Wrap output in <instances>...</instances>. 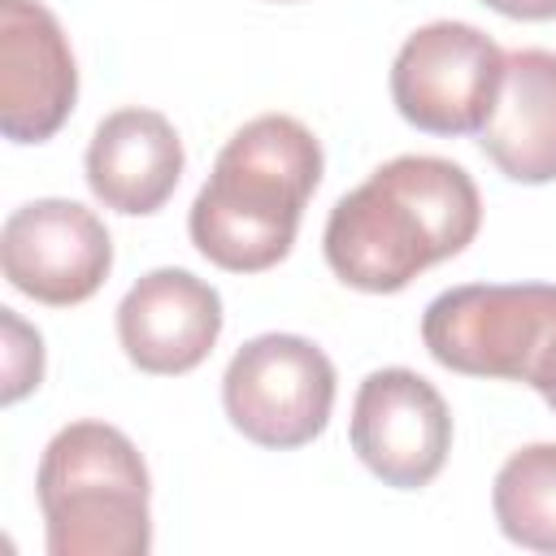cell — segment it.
I'll use <instances>...</instances> for the list:
<instances>
[{"mask_svg": "<svg viewBox=\"0 0 556 556\" xmlns=\"http://www.w3.org/2000/svg\"><path fill=\"white\" fill-rule=\"evenodd\" d=\"M482 222L473 178L447 156H395L326 217V265L339 282L391 295L421 269L465 252Z\"/></svg>", "mask_w": 556, "mask_h": 556, "instance_id": "6da1fadb", "label": "cell"}, {"mask_svg": "<svg viewBox=\"0 0 556 556\" xmlns=\"http://www.w3.org/2000/svg\"><path fill=\"white\" fill-rule=\"evenodd\" d=\"M317 182L321 143L313 130L287 113L252 117L226 139L191 204V243L217 269L261 274L291 252Z\"/></svg>", "mask_w": 556, "mask_h": 556, "instance_id": "7a4b0ae2", "label": "cell"}, {"mask_svg": "<svg viewBox=\"0 0 556 556\" xmlns=\"http://www.w3.org/2000/svg\"><path fill=\"white\" fill-rule=\"evenodd\" d=\"M39 508L52 556H143L152 547L148 465L109 421H70L39 460Z\"/></svg>", "mask_w": 556, "mask_h": 556, "instance_id": "3957f363", "label": "cell"}, {"mask_svg": "<svg viewBox=\"0 0 556 556\" xmlns=\"http://www.w3.org/2000/svg\"><path fill=\"white\" fill-rule=\"evenodd\" d=\"M421 343L452 374L534 387L556 343V287L552 282L452 287L426 304Z\"/></svg>", "mask_w": 556, "mask_h": 556, "instance_id": "277c9868", "label": "cell"}, {"mask_svg": "<svg viewBox=\"0 0 556 556\" xmlns=\"http://www.w3.org/2000/svg\"><path fill=\"white\" fill-rule=\"evenodd\" d=\"M222 404L230 426L261 447L313 443L334 408V365L300 334L248 339L222 378Z\"/></svg>", "mask_w": 556, "mask_h": 556, "instance_id": "5b68a950", "label": "cell"}, {"mask_svg": "<svg viewBox=\"0 0 556 556\" xmlns=\"http://www.w3.org/2000/svg\"><path fill=\"white\" fill-rule=\"evenodd\" d=\"M504 83L500 43L469 22H430L404 39L391 65L400 117L426 135H473L486 126Z\"/></svg>", "mask_w": 556, "mask_h": 556, "instance_id": "8992f818", "label": "cell"}, {"mask_svg": "<svg viewBox=\"0 0 556 556\" xmlns=\"http://www.w3.org/2000/svg\"><path fill=\"white\" fill-rule=\"evenodd\" d=\"M0 265L22 295L70 308L100 291L113 269V243L104 222L78 200H30L4 217Z\"/></svg>", "mask_w": 556, "mask_h": 556, "instance_id": "52a82bcc", "label": "cell"}, {"mask_svg": "<svg viewBox=\"0 0 556 556\" xmlns=\"http://www.w3.org/2000/svg\"><path fill=\"white\" fill-rule=\"evenodd\" d=\"M452 447V413L443 395L413 369H374L352 404V452L395 491H417L439 478Z\"/></svg>", "mask_w": 556, "mask_h": 556, "instance_id": "ba28073f", "label": "cell"}, {"mask_svg": "<svg viewBox=\"0 0 556 556\" xmlns=\"http://www.w3.org/2000/svg\"><path fill=\"white\" fill-rule=\"evenodd\" d=\"M78 100L70 39L48 4L0 0V130L13 143L52 139Z\"/></svg>", "mask_w": 556, "mask_h": 556, "instance_id": "9c48e42d", "label": "cell"}, {"mask_svg": "<svg viewBox=\"0 0 556 556\" xmlns=\"http://www.w3.org/2000/svg\"><path fill=\"white\" fill-rule=\"evenodd\" d=\"M217 334L222 295L187 269H152L117 304V339L143 374H191Z\"/></svg>", "mask_w": 556, "mask_h": 556, "instance_id": "30bf717a", "label": "cell"}, {"mask_svg": "<svg viewBox=\"0 0 556 556\" xmlns=\"http://www.w3.org/2000/svg\"><path fill=\"white\" fill-rule=\"evenodd\" d=\"M182 161V139L165 113L117 109L87 143V187L104 208L143 217L174 195Z\"/></svg>", "mask_w": 556, "mask_h": 556, "instance_id": "8fae6325", "label": "cell"}, {"mask_svg": "<svg viewBox=\"0 0 556 556\" xmlns=\"http://www.w3.org/2000/svg\"><path fill=\"white\" fill-rule=\"evenodd\" d=\"M478 143L513 182L539 187L556 178V52H504L500 100L478 130Z\"/></svg>", "mask_w": 556, "mask_h": 556, "instance_id": "7c38bea8", "label": "cell"}, {"mask_svg": "<svg viewBox=\"0 0 556 556\" xmlns=\"http://www.w3.org/2000/svg\"><path fill=\"white\" fill-rule=\"evenodd\" d=\"M491 508L504 539L530 552H556V443L513 452L495 473Z\"/></svg>", "mask_w": 556, "mask_h": 556, "instance_id": "4fadbf2b", "label": "cell"}, {"mask_svg": "<svg viewBox=\"0 0 556 556\" xmlns=\"http://www.w3.org/2000/svg\"><path fill=\"white\" fill-rule=\"evenodd\" d=\"M0 326H4V391H0V400L17 404L43 378V343L13 308H0Z\"/></svg>", "mask_w": 556, "mask_h": 556, "instance_id": "5bb4252c", "label": "cell"}, {"mask_svg": "<svg viewBox=\"0 0 556 556\" xmlns=\"http://www.w3.org/2000/svg\"><path fill=\"white\" fill-rule=\"evenodd\" d=\"M486 9L517 17V22H552L556 17V0H482Z\"/></svg>", "mask_w": 556, "mask_h": 556, "instance_id": "9a60e30c", "label": "cell"}, {"mask_svg": "<svg viewBox=\"0 0 556 556\" xmlns=\"http://www.w3.org/2000/svg\"><path fill=\"white\" fill-rule=\"evenodd\" d=\"M534 391L556 408V348L547 352V361H543V369H539V378H534Z\"/></svg>", "mask_w": 556, "mask_h": 556, "instance_id": "2e32d148", "label": "cell"}]
</instances>
